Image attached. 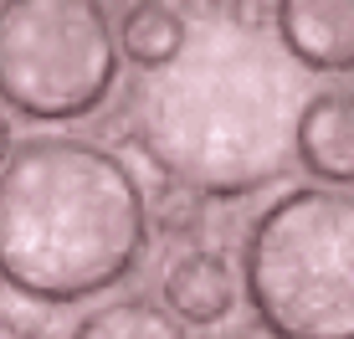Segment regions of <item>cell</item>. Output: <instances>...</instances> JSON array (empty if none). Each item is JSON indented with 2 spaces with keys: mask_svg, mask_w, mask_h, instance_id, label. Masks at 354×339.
Returning a JSON list of instances; mask_svg holds the SVG:
<instances>
[{
  "mask_svg": "<svg viewBox=\"0 0 354 339\" xmlns=\"http://www.w3.org/2000/svg\"><path fill=\"white\" fill-rule=\"evenodd\" d=\"M303 103V72L277 36L216 6L190 26L175 62L133 88V139L165 180L236 201L288 175Z\"/></svg>",
  "mask_w": 354,
  "mask_h": 339,
  "instance_id": "cell-1",
  "label": "cell"
},
{
  "mask_svg": "<svg viewBox=\"0 0 354 339\" xmlns=\"http://www.w3.org/2000/svg\"><path fill=\"white\" fill-rule=\"evenodd\" d=\"M149 196L124 154L31 134L0 165V283L31 304H88L139 273Z\"/></svg>",
  "mask_w": 354,
  "mask_h": 339,
  "instance_id": "cell-2",
  "label": "cell"
},
{
  "mask_svg": "<svg viewBox=\"0 0 354 339\" xmlns=\"http://www.w3.org/2000/svg\"><path fill=\"white\" fill-rule=\"evenodd\" d=\"M236 277L267 339H354V185H292L267 201Z\"/></svg>",
  "mask_w": 354,
  "mask_h": 339,
  "instance_id": "cell-3",
  "label": "cell"
},
{
  "mask_svg": "<svg viewBox=\"0 0 354 339\" xmlns=\"http://www.w3.org/2000/svg\"><path fill=\"white\" fill-rule=\"evenodd\" d=\"M103 0H0V103L31 124H77L118 88Z\"/></svg>",
  "mask_w": 354,
  "mask_h": 339,
  "instance_id": "cell-4",
  "label": "cell"
},
{
  "mask_svg": "<svg viewBox=\"0 0 354 339\" xmlns=\"http://www.w3.org/2000/svg\"><path fill=\"white\" fill-rule=\"evenodd\" d=\"M272 36L298 72H354V0H272Z\"/></svg>",
  "mask_w": 354,
  "mask_h": 339,
  "instance_id": "cell-5",
  "label": "cell"
},
{
  "mask_svg": "<svg viewBox=\"0 0 354 339\" xmlns=\"http://www.w3.org/2000/svg\"><path fill=\"white\" fill-rule=\"evenodd\" d=\"M292 160L319 185H354V93L324 88L308 93L292 134Z\"/></svg>",
  "mask_w": 354,
  "mask_h": 339,
  "instance_id": "cell-6",
  "label": "cell"
},
{
  "mask_svg": "<svg viewBox=\"0 0 354 339\" xmlns=\"http://www.w3.org/2000/svg\"><path fill=\"white\" fill-rule=\"evenodd\" d=\"M241 298V277L226 262V252L216 247H190L169 262L165 273V309L175 313L180 324H195V329H216V324L231 319Z\"/></svg>",
  "mask_w": 354,
  "mask_h": 339,
  "instance_id": "cell-7",
  "label": "cell"
},
{
  "mask_svg": "<svg viewBox=\"0 0 354 339\" xmlns=\"http://www.w3.org/2000/svg\"><path fill=\"white\" fill-rule=\"evenodd\" d=\"M67 339H190V329L149 293H113L72 324Z\"/></svg>",
  "mask_w": 354,
  "mask_h": 339,
  "instance_id": "cell-8",
  "label": "cell"
},
{
  "mask_svg": "<svg viewBox=\"0 0 354 339\" xmlns=\"http://www.w3.org/2000/svg\"><path fill=\"white\" fill-rule=\"evenodd\" d=\"M190 36V21L180 16L169 0H133L118 21V52L129 57L133 67L160 72L165 62H175L180 46Z\"/></svg>",
  "mask_w": 354,
  "mask_h": 339,
  "instance_id": "cell-9",
  "label": "cell"
},
{
  "mask_svg": "<svg viewBox=\"0 0 354 339\" xmlns=\"http://www.w3.org/2000/svg\"><path fill=\"white\" fill-rule=\"evenodd\" d=\"M205 216H211V201H205L201 190L180 185V180H165V185L154 190V201H149V226H160L165 237H190V232H201Z\"/></svg>",
  "mask_w": 354,
  "mask_h": 339,
  "instance_id": "cell-10",
  "label": "cell"
},
{
  "mask_svg": "<svg viewBox=\"0 0 354 339\" xmlns=\"http://www.w3.org/2000/svg\"><path fill=\"white\" fill-rule=\"evenodd\" d=\"M0 339H36L21 319H10V313H0Z\"/></svg>",
  "mask_w": 354,
  "mask_h": 339,
  "instance_id": "cell-11",
  "label": "cell"
},
{
  "mask_svg": "<svg viewBox=\"0 0 354 339\" xmlns=\"http://www.w3.org/2000/svg\"><path fill=\"white\" fill-rule=\"evenodd\" d=\"M16 149V139H10V118L0 113V165H6V154Z\"/></svg>",
  "mask_w": 354,
  "mask_h": 339,
  "instance_id": "cell-12",
  "label": "cell"
},
{
  "mask_svg": "<svg viewBox=\"0 0 354 339\" xmlns=\"http://www.w3.org/2000/svg\"><path fill=\"white\" fill-rule=\"evenodd\" d=\"M221 339H267V334H262V329H226Z\"/></svg>",
  "mask_w": 354,
  "mask_h": 339,
  "instance_id": "cell-13",
  "label": "cell"
}]
</instances>
